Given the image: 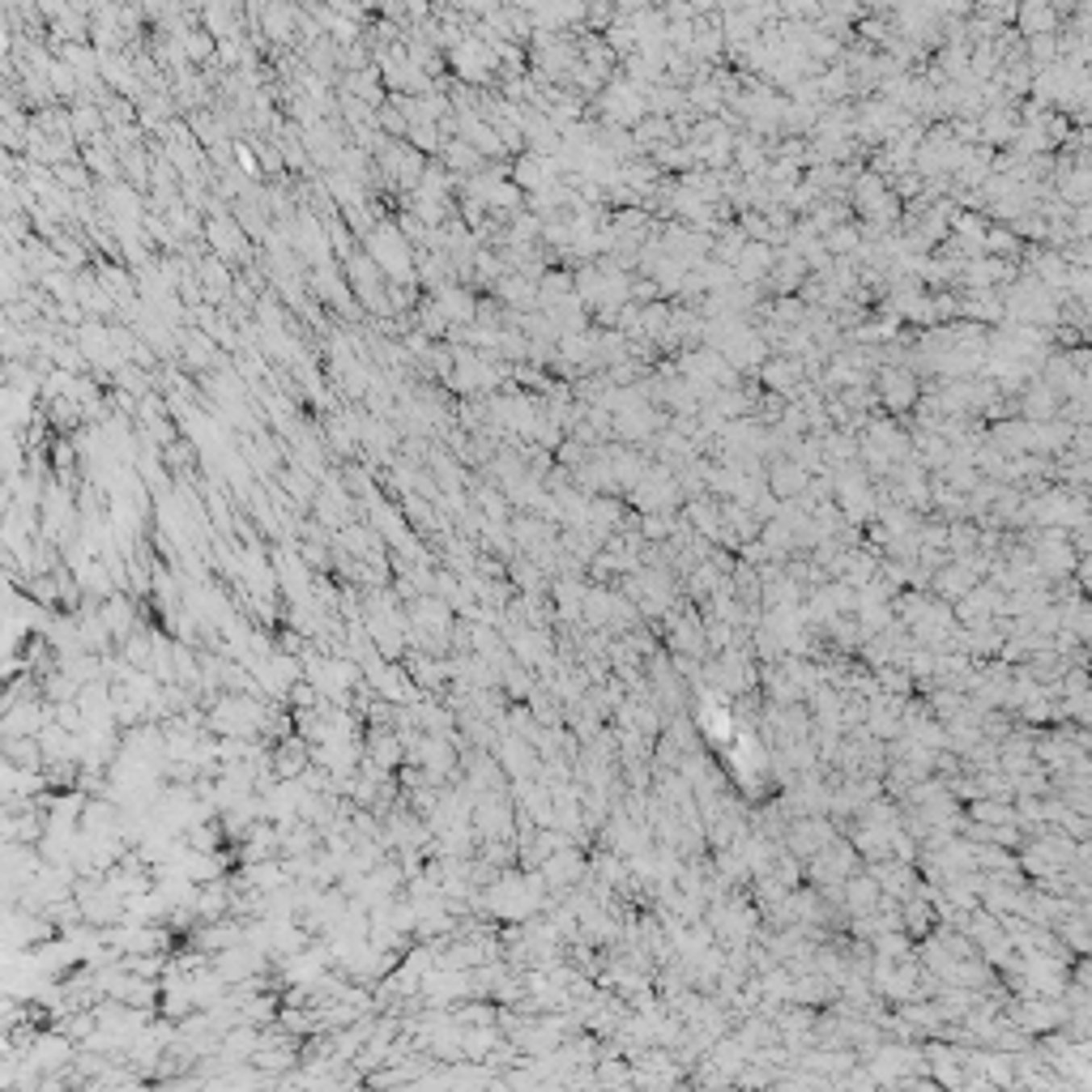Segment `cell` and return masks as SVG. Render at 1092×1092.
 <instances>
[{"label": "cell", "instance_id": "6da1fadb", "mask_svg": "<svg viewBox=\"0 0 1092 1092\" xmlns=\"http://www.w3.org/2000/svg\"><path fill=\"white\" fill-rule=\"evenodd\" d=\"M367 257L376 261V269L388 278V282H397V287H406V282H414V257H410V239L406 231L397 227V222H376V227L367 231Z\"/></svg>", "mask_w": 1092, "mask_h": 1092}, {"label": "cell", "instance_id": "ba28073f", "mask_svg": "<svg viewBox=\"0 0 1092 1092\" xmlns=\"http://www.w3.org/2000/svg\"><path fill=\"white\" fill-rule=\"evenodd\" d=\"M776 491H785V496L802 491V474H798L794 466H781V470H776Z\"/></svg>", "mask_w": 1092, "mask_h": 1092}, {"label": "cell", "instance_id": "8992f818", "mask_svg": "<svg viewBox=\"0 0 1092 1092\" xmlns=\"http://www.w3.org/2000/svg\"><path fill=\"white\" fill-rule=\"evenodd\" d=\"M69 124H73V137H77V132L86 137V132H94V128L103 124V111H98V107H90V103H86V107H77V111L69 115Z\"/></svg>", "mask_w": 1092, "mask_h": 1092}, {"label": "cell", "instance_id": "5b68a950", "mask_svg": "<svg viewBox=\"0 0 1092 1092\" xmlns=\"http://www.w3.org/2000/svg\"><path fill=\"white\" fill-rule=\"evenodd\" d=\"M48 82H52V94H73V90H77V73H73L65 60H52V65H48Z\"/></svg>", "mask_w": 1092, "mask_h": 1092}, {"label": "cell", "instance_id": "3957f363", "mask_svg": "<svg viewBox=\"0 0 1092 1092\" xmlns=\"http://www.w3.org/2000/svg\"><path fill=\"white\" fill-rule=\"evenodd\" d=\"M205 239L214 244L218 257H244V252H248V239H244V227H239V218H227V214H214V218H209Z\"/></svg>", "mask_w": 1092, "mask_h": 1092}, {"label": "cell", "instance_id": "7a4b0ae2", "mask_svg": "<svg viewBox=\"0 0 1092 1092\" xmlns=\"http://www.w3.org/2000/svg\"><path fill=\"white\" fill-rule=\"evenodd\" d=\"M453 69L466 82H491V73L500 69L496 43H487L483 35H478V39H461L457 48H453Z\"/></svg>", "mask_w": 1092, "mask_h": 1092}, {"label": "cell", "instance_id": "52a82bcc", "mask_svg": "<svg viewBox=\"0 0 1092 1092\" xmlns=\"http://www.w3.org/2000/svg\"><path fill=\"white\" fill-rule=\"evenodd\" d=\"M56 184H65V188H86L90 175H86L82 162H65V167H56Z\"/></svg>", "mask_w": 1092, "mask_h": 1092}, {"label": "cell", "instance_id": "277c9868", "mask_svg": "<svg viewBox=\"0 0 1092 1092\" xmlns=\"http://www.w3.org/2000/svg\"><path fill=\"white\" fill-rule=\"evenodd\" d=\"M291 22H299L295 9H265V30H269L274 39H291V35H295Z\"/></svg>", "mask_w": 1092, "mask_h": 1092}]
</instances>
